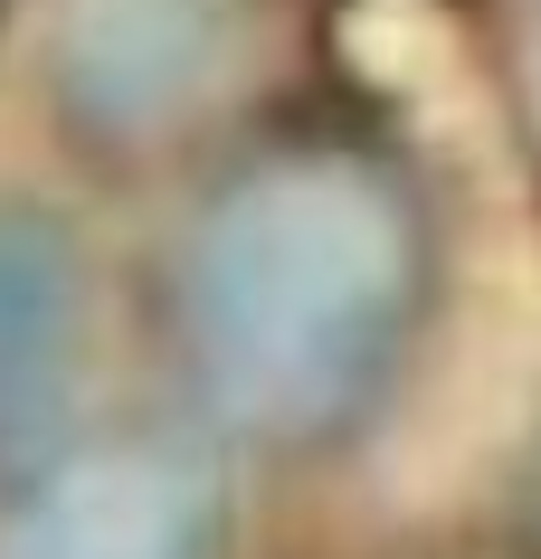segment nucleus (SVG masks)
<instances>
[{"label":"nucleus","mask_w":541,"mask_h":559,"mask_svg":"<svg viewBox=\"0 0 541 559\" xmlns=\"http://www.w3.org/2000/svg\"><path fill=\"white\" fill-rule=\"evenodd\" d=\"M95 360V257L58 200L0 190V474L77 427Z\"/></svg>","instance_id":"nucleus-4"},{"label":"nucleus","mask_w":541,"mask_h":559,"mask_svg":"<svg viewBox=\"0 0 541 559\" xmlns=\"http://www.w3.org/2000/svg\"><path fill=\"white\" fill-rule=\"evenodd\" d=\"M257 48V0H38L30 86L86 162L172 152Z\"/></svg>","instance_id":"nucleus-3"},{"label":"nucleus","mask_w":541,"mask_h":559,"mask_svg":"<svg viewBox=\"0 0 541 559\" xmlns=\"http://www.w3.org/2000/svg\"><path fill=\"white\" fill-rule=\"evenodd\" d=\"M437 295V218L409 162L332 123L247 143L200 180L162 257L180 417L228 455H332L390 408Z\"/></svg>","instance_id":"nucleus-1"},{"label":"nucleus","mask_w":541,"mask_h":559,"mask_svg":"<svg viewBox=\"0 0 541 559\" xmlns=\"http://www.w3.org/2000/svg\"><path fill=\"white\" fill-rule=\"evenodd\" d=\"M238 465L190 417L67 427L0 474V559H228Z\"/></svg>","instance_id":"nucleus-2"},{"label":"nucleus","mask_w":541,"mask_h":559,"mask_svg":"<svg viewBox=\"0 0 541 559\" xmlns=\"http://www.w3.org/2000/svg\"><path fill=\"white\" fill-rule=\"evenodd\" d=\"M522 502H532V522H541V445H532V484H522Z\"/></svg>","instance_id":"nucleus-6"},{"label":"nucleus","mask_w":541,"mask_h":559,"mask_svg":"<svg viewBox=\"0 0 541 559\" xmlns=\"http://www.w3.org/2000/svg\"><path fill=\"white\" fill-rule=\"evenodd\" d=\"M522 76H532V115H541V20H532V58H522Z\"/></svg>","instance_id":"nucleus-5"}]
</instances>
